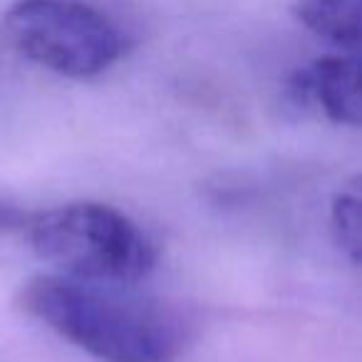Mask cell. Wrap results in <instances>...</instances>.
Masks as SVG:
<instances>
[{
    "label": "cell",
    "instance_id": "cell-2",
    "mask_svg": "<svg viewBox=\"0 0 362 362\" xmlns=\"http://www.w3.org/2000/svg\"><path fill=\"white\" fill-rule=\"evenodd\" d=\"M25 238L57 273L82 281L136 283L156 266V248L127 214L97 202H72L33 214Z\"/></svg>",
    "mask_w": 362,
    "mask_h": 362
},
{
    "label": "cell",
    "instance_id": "cell-5",
    "mask_svg": "<svg viewBox=\"0 0 362 362\" xmlns=\"http://www.w3.org/2000/svg\"><path fill=\"white\" fill-rule=\"evenodd\" d=\"M296 18L335 45H362V0H293Z\"/></svg>",
    "mask_w": 362,
    "mask_h": 362
},
{
    "label": "cell",
    "instance_id": "cell-3",
    "mask_svg": "<svg viewBox=\"0 0 362 362\" xmlns=\"http://www.w3.org/2000/svg\"><path fill=\"white\" fill-rule=\"evenodd\" d=\"M6 28L28 60L62 77L102 75L124 55L119 28L82 0H16Z\"/></svg>",
    "mask_w": 362,
    "mask_h": 362
},
{
    "label": "cell",
    "instance_id": "cell-1",
    "mask_svg": "<svg viewBox=\"0 0 362 362\" xmlns=\"http://www.w3.org/2000/svg\"><path fill=\"white\" fill-rule=\"evenodd\" d=\"M21 308L102 362H171L189 335L187 317L122 283L45 273L23 283Z\"/></svg>",
    "mask_w": 362,
    "mask_h": 362
},
{
    "label": "cell",
    "instance_id": "cell-7",
    "mask_svg": "<svg viewBox=\"0 0 362 362\" xmlns=\"http://www.w3.org/2000/svg\"><path fill=\"white\" fill-rule=\"evenodd\" d=\"M33 214L35 211H28L11 199L0 197V233H25L33 221Z\"/></svg>",
    "mask_w": 362,
    "mask_h": 362
},
{
    "label": "cell",
    "instance_id": "cell-6",
    "mask_svg": "<svg viewBox=\"0 0 362 362\" xmlns=\"http://www.w3.org/2000/svg\"><path fill=\"white\" fill-rule=\"evenodd\" d=\"M330 228L337 248L362 266V174L347 179L335 192L330 204Z\"/></svg>",
    "mask_w": 362,
    "mask_h": 362
},
{
    "label": "cell",
    "instance_id": "cell-4",
    "mask_svg": "<svg viewBox=\"0 0 362 362\" xmlns=\"http://www.w3.org/2000/svg\"><path fill=\"white\" fill-rule=\"evenodd\" d=\"M288 92L335 124L362 127V55L317 57L291 77Z\"/></svg>",
    "mask_w": 362,
    "mask_h": 362
}]
</instances>
